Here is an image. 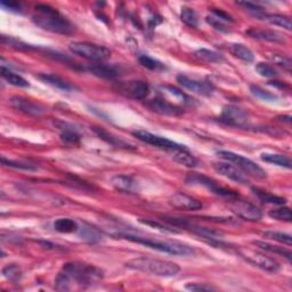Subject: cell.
I'll list each match as a JSON object with an SVG mask.
<instances>
[{
	"mask_svg": "<svg viewBox=\"0 0 292 292\" xmlns=\"http://www.w3.org/2000/svg\"><path fill=\"white\" fill-rule=\"evenodd\" d=\"M103 271L99 267L82 263H67L55 280L57 291L85 290L95 285L103 279Z\"/></svg>",
	"mask_w": 292,
	"mask_h": 292,
	"instance_id": "obj_1",
	"label": "cell"
},
{
	"mask_svg": "<svg viewBox=\"0 0 292 292\" xmlns=\"http://www.w3.org/2000/svg\"><path fill=\"white\" fill-rule=\"evenodd\" d=\"M32 22L45 31L58 35H71L74 31V25L64 17L56 9L48 5H37L36 14L32 15Z\"/></svg>",
	"mask_w": 292,
	"mask_h": 292,
	"instance_id": "obj_2",
	"label": "cell"
},
{
	"mask_svg": "<svg viewBox=\"0 0 292 292\" xmlns=\"http://www.w3.org/2000/svg\"><path fill=\"white\" fill-rule=\"evenodd\" d=\"M126 266L131 270L146 273V274L160 276V277H171L177 275L180 267L173 262L162 261V259L138 257L126 263Z\"/></svg>",
	"mask_w": 292,
	"mask_h": 292,
	"instance_id": "obj_3",
	"label": "cell"
},
{
	"mask_svg": "<svg viewBox=\"0 0 292 292\" xmlns=\"http://www.w3.org/2000/svg\"><path fill=\"white\" fill-rule=\"evenodd\" d=\"M114 236H120V238L132 241V242L140 243L145 245L147 248L157 250V251L174 254V256H191L194 252V249L187 244L176 242V241H162L155 240L152 238H145V236L133 235L127 233L114 234Z\"/></svg>",
	"mask_w": 292,
	"mask_h": 292,
	"instance_id": "obj_4",
	"label": "cell"
},
{
	"mask_svg": "<svg viewBox=\"0 0 292 292\" xmlns=\"http://www.w3.org/2000/svg\"><path fill=\"white\" fill-rule=\"evenodd\" d=\"M217 155L230 162V164H234V166L238 167L241 171H243L248 177L250 176V177L257 179H265L267 177L266 171L261 166H258L256 162L243 155L236 154V153L231 151H219L217 152Z\"/></svg>",
	"mask_w": 292,
	"mask_h": 292,
	"instance_id": "obj_5",
	"label": "cell"
},
{
	"mask_svg": "<svg viewBox=\"0 0 292 292\" xmlns=\"http://www.w3.org/2000/svg\"><path fill=\"white\" fill-rule=\"evenodd\" d=\"M69 48L73 54L82 58L89 59V61L103 62L111 56L109 48L101 45L87 43V41H76V43L70 44Z\"/></svg>",
	"mask_w": 292,
	"mask_h": 292,
	"instance_id": "obj_6",
	"label": "cell"
},
{
	"mask_svg": "<svg viewBox=\"0 0 292 292\" xmlns=\"http://www.w3.org/2000/svg\"><path fill=\"white\" fill-rule=\"evenodd\" d=\"M230 201L231 202L229 207L231 211L240 217V218L248 221H258L263 218L262 210L258 207L252 205V203L240 200L239 197L230 199Z\"/></svg>",
	"mask_w": 292,
	"mask_h": 292,
	"instance_id": "obj_7",
	"label": "cell"
},
{
	"mask_svg": "<svg viewBox=\"0 0 292 292\" xmlns=\"http://www.w3.org/2000/svg\"><path fill=\"white\" fill-rule=\"evenodd\" d=\"M186 183L188 185H197V186L206 187L207 189H209L210 192L217 194V196L229 198V200L230 199L239 197L235 192L230 191V189L220 186V185L217 184L214 179L200 174H189L186 177Z\"/></svg>",
	"mask_w": 292,
	"mask_h": 292,
	"instance_id": "obj_8",
	"label": "cell"
},
{
	"mask_svg": "<svg viewBox=\"0 0 292 292\" xmlns=\"http://www.w3.org/2000/svg\"><path fill=\"white\" fill-rule=\"evenodd\" d=\"M239 254L242 257L244 261L252 264L253 266L261 268L262 271L272 273L275 274L280 271L279 263L275 262L274 259L265 256V254L251 251V250H239Z\"/></svg>",
	"mask_w": 292,
	"mask_h": 292,
	"instance_id": "obj_9",
	"label": "cell"
},
{
	"mask_svg": "<svg viewBox=\"0 0 292 292\" xmlns=\"http://www.w3.org/2000/svg\"><path fill=\"white\" fill-rule=\"evenodd\" d=\"M134 136H135L137 140L142 141L143 143H146L148 145H152L157 148H161V150H166V151H176V150H180V148H184V145H180L178 143H175L170 140H167L165 137L157 136L152 134L150 132H145V131H137L134 133Z\"/></svg>",
	"mask_w": 292,
	"mask_h": 292,
	"instance_id": "obj_10",
	"label": "cell"
},
{
	"mask_svg": "<svg viewBox=\"0 0 292 292\" xmlns=\"http://www.w3.org/2000/svg\"><path fill=\"white\" fill-rule=\"evenodd\" d=\"M219 121L232 127H244L249 121V114L247 111L238 106L229 105L221 111Z\"/></svg>",
	"mask_w": 292,
	"mask_h": 292,
	"instance_id": "obj_11",
	"label": "cell"
},
{
	"mask_svg": "<svg viewBox=\"0 0 292 292\" xmlns=\"http://www.w3.org/2000/svg\"><path fill=\"white\" fill-rule=\"evenodd\" d=\"M9 103H11L13 108L17 110L18 112L31 115V117H39V115L46 113V111H47V109H46L44 105L38 103V102H34L21 96L12 97Z\"/></svg>",
	"mask_w": 292,
	"mask_h": 292,
	"instance_id": "obj_12",
	"label": "cell"
},
{
	"mask_svg": "<svg viewBox=\"0 0 292 292\" xmlns=\"http://www.w3.org/2000/svg\"><path fill=\"white\" fill-rule=\"evenodd\" d=\"M212 167H214L216 173H218L219 175L224 176V177L233 180L235 183L241 185L249 184L248 176L245 175L243 171H241L236 166L231 165L230 162H216Z\"/></svg>",
	"mask_w": 292,
	"mask_h": 292,
	"instance_id": "obj_13",
	"label": "cell"
},
{
	"mask_svg": "<svg viewBox=\"0 0 292 292\" xmlns=\"http://www.w3.org/2000/svg\"><path fill=\"white\" fill-rule=\"evenodd\" d=\"M119 90L133 100L142 101L145 100L150 94V86L146 82L141 80L129 81L124 83H120Z\"/></svg>",
	"mask_w": 292,
	"mask_h": 292,
	"instance_id": "obj_14",
	"label": "cell"
},
{
	"mask_svg": "<svg viewBox=\"0 0 292 292\" xmlns=\"http://www.w3.org/2000/svg\"><path fill=\"white\" fill-rule=\"evenodd\" d=\"M177 81L185 89L196 92L198 95L211 96L212 92H214V87H212L209 82L197 80V79H192L189 77L183 76V74L177 77Z\"/></svg>",
	"mask_w": 292,
	"mask_h": 292,
	"instance_id": "obj_15",
	"label": "cell"
},
{
	"mask_svg": "<svg viewBox=\"0 0 292 292\" xmlns=\"http://www.w3.org/2000/svg\"><path fill=\"white\" fill-rule=\"evenodd\" d=\"M168 202L171 207L179 210L197 211L202 209V203L200 201L182 192L173 194V196L169 198Z\"/></svg>",
	"mask_w": 292,
	"mask_h": 292,
	"instance_id": "obj_16",
	"label": "cell"
},
{
	"mask_svg": "<svg viewBox=\"0 0 292 292\" xmlns=\"http://www.w3.org/2000/svg\"><path fill=\"white\" fill-rule=\"evenodd\" d=\"M146 106L152 111V112H155L160 115H166V117H178V115L184 113V111L180 106L169 103L168 101L161 99H155L150 101L146 104Z\"/></svg>",
	"mask_w": 292,
	"mask_h": 292,
	"instance_id": "obj_17",
	"label": "cell"
},
{
	"mask_svg": "<svg viewBox=\"0 0 292 292\" xmlns=\"http://www.w3.org/2000/svg\"><path fill=\"white\" fill-rule=\"evenodd\" d=\"M111 185L121 193L136 194L138 193V184L131 176L118 175L111 178Z\"/></svg>",
	"mask_w": 292,
	"mask_h": 292,
	"instance_id": "obj_18",
	"label": "cell"
},
{
	"mask_svg": "<svg viewBox=\"0 0 292 292\" xmlns=\"http://www.w3.org/2000/svg\"><path fill=\"white\" fill-rule=\"evenodd\" d=\"M87 70L94 76L104 79H114L121 74V68L110 66V64H94V66L87 68Z\"/></svg>",
	"mask_w": 292,
	"mask_h": 292,
	"instance_id": "obj_19",
	"label": "cell"
},
{
	"mask_svg": "<svg viewBox=\"0 0 292 292\" xmlns=\"http://www.w3.org/2000/svg\"><path fill=\"white\" fill-rule=\"evenodd\" d=\"M247 34L254 39L265 40V41H270V43H275V44H284L285 43L284 36L280 34V32L274 31V30L251 29V30H249Z\"/></svg>",
	"mask_w": 292,
	"mask_h": 292,
	"instance_id": "obj_20",
	"label": "cell"
},
{
	"mask_svg": "<svg viewBox=\"0 0 292 292\" xmlns=\"http://www.w3.org/2000/svg\"><path fill=\"white\" fill-rule=\"evenodd\" d=\"M254 16H256L258 20H263L267 23H270V24L284 27L285 30H291V27H292L290 18L283 15H279V14H266L263 12V13L254 14Z\"/></svg>",
	"mask_w": 292,
	"mask_h": 292,
	"instance_id": "obj_21",
	"label": "cell"
},
{
	"mask_svg": "<svg viewBox=\"0 0 292 292\" xmlns=\"http://www.w3.org/2000/svg\"><path fill=\"white\" fill-rule=\"evenodd\" d=\"M94 132L97 136H99L101 140H103L104 142L108 143L111 146L118 147V148H124V150H131V148H134L131 144L128 143L123 142L122 140H120L119 137L112 135V134L108 133L104 129L102 128H94Z\"/></svg>",
	"mask_w": 292,
	"mask_h": 292,
	"instance_id": "obj_22",
	"label": "cell"
},
{
	"mask_svg": "<svg viewBox=\"0 0 292 292\" xmlns=\"http://www.w3.org/2000/svg\"><path fill=\"white\" fill-rule=\"evenodd\" d=\"M173 157L176 162H178L179 165H183L188 168H194L197 167L199 161L192 153H189L186 147L180 148V150L173 151Z\"/></svg>",
	"mask_w": 292,
	"mask_h": 292,
	"instance_id": "obj_23",
	"label": "cell"
},
{
	"mask_svg": "<svg viewBox=\"0 0 292 292\" xmlns=\"http://www.w3.org/2000/svg\"><path fill=\"white\" fill-rule=\"evenodd\" d=\"M252 192L254 196L259 199V200H262L265 203H271V205H276V206H284L286 202L284 198L274 196V194H272L267 191H264V189H261L258 187H253Z\"/></svg>",
	"mask_w": 292,
	"mask_h": 292,
	"instance_id": "obj_24",
	"label": "cell"
},
{
	"mask_svg": "<svg viewBox=\"0 0 292 292\" xmlns=\"http://www.w3.org/2000/svg\"><path fill=\"white\" fill-rule=\"evenodd\" d=\"M252 244L256 245V247L259 249L265 250V251L275 253V254H277V256L285 257L286 259H288V261H290L291 259V256H292L291 251L288 249H284L283 247H277V245H273V244H270L267 242H264V241H253Z\"/></svg>",
	"mask_w": 292,
	"mask_h": 292,
	"instance_id": "obj_25",
	"label": "cell"
},
{
	"mask_svg": "<svg viewBox=\"0 0 292 292\" xmlns=\"http://www.w3.org/2000/svg\"><path fill=\"white\" fill-rule=\"evenodd\" d=\"M2 77L12 86L23 88L30 86L29 82H27L24 78L21 77L20 74L11 71L9 69L5 68V66H2Z\"/></svg>",
	"mask_w": 292,
	"mask_h": 292,
	"instance_id": "obj_26",
	"label": "cell"
},
{
	"mask_svg": "<svg viewBox=\"0 0 292 292\" xmlns=\"http://www.w3.org/2000/svg\"><path fill=\"white\" fill-rule=\"evenodd\" d=\"M262 160L268 162V164L284 167V168H288V169H290L292 167L290 157L283 154H276V153H263Z\"/></svg>",
	"mask_w": 292,
	"mask_h": 292,
	"instance_id": "obj_27",
	"label": "cell"
},
{
	"mask_svg": "<svg viewBox=\"0 0 292 292\" xmlns=\"http://www.w3.org/2000/svg\"><path fill=\"white\" fill-rule=\"evenodd\" d=\"M230 50L235 57H238L239 59H241V61L252 62L254 59V54L252 53V50L242 44L232 45Z\"/></svg>",
	"mask_w": 292,
	"mask_h": 292,
	"instance_id": "obj_28",
	"label": "cell"
},
{
	"mask_svg": "<svg viewBox=\"0 0 292 292\" xmlns=\"http://www.w3.org/2000/svg\"><path fill=\"white\" fill-rule=\"evenodd\" d=\"M54 229L55 231L59 232V233L70 234V233H76V232H78L79 226L77 224V221H74L73 219L59 218L54 221Z\"/></svg>",
	"mask_w": 292,
	"mask_h": 292,
	"instance_id": "obj_29",
	"label": "cell"
},
{
	"mask_svg": "<svg viewBox=\"0 0 292 292\" xmlns=\"http://www.w3.org/2000/svg\"><path fill=\"white\" fill-rule=\"evenodd\" d=\"M39 79H41L45 83H48V85L53 86V87H56L58 89H62V90H72L73 87L70 85V83L67 82L66 80H63L57 76H54V74H40Z\"/></svg>",
	"mask_w": 292,
	"mask_h": 292,
	"instance_id": "obj_30",
	"label": "cell"
},
{
	"mask_svg": "<svg viewBox=\"0 0 292 292\" xmlns=\"http://www.w3.org/2000/svg\"><path fill=\"white\" fill-rule=\"evenodd\" d=\"M194 56L206 63H219L222 61V59H224L221 56V54L214 52V50L203 49V48L197 50V52L194 53Z\"/></svg>",
	"mask_w": 292,
	"mask_h": 292,
	"instance_id": "obj_31",
	"label": "cell"
},
{
	"mask_svg": "<svg viewBox=\"0 0 292 292\" xmlns=\"http://www.w3.org/2000/svg\"><path fill=\"white\" fill-rule=\"evenodd\" d=\"M264 238H267L273 241H276V242L290 245L292 244V238L291 235L288 233H283V232H276V231H267L263 233Z\"/></svg>",
	"mask_w": 292,
	"mask_h": 292,
	"instance_id": "obj_32",
	"label": "cell"
},
{
	"mask_svg": "<svg viewBox=\"0 0 292 292\" xmlns=\"http://www.w3.org/2000/svg\"><path fill=\"white\" fill-rule=\"evenodd\" d=\"M180 20H182L185 24L189 27H198L199 25V18L198 14L193 8L184 7L182 13H180Z\"/></svg>",
	"mask_w": 292,
	"mask_h": 292,
	"instance_id": "obj_33",
	"label": "cell"
},
{
	"mask_svg": "<svg viewBox=\"0 0 292 292\" xmlns=\"http://www.w3.org/2000/svg\"><path fill=\"white\" fill-rule=\"evenodd\" d=\"M2 164L9 168L14 169H20V170H26V171H36L38 170V167L34 164H29V162H22V161H15V160H9L6 157H2Z\"/></svg>",
	"mask_w": 292,
	"mask_h": 292,
	"instance_id": "obj_34",
	"label": "cell"
},
{
	"mask_svg": "<svg viewBox=\"0 0 292 292\" xmlns=\"http://www.w3.org/2000/svg\"><path fill=\"white\" fill-rule=\"evenodd\" d=\"M3 275L12 282H18L22 277V271L16 264H9L3 270Z\"/></svg>",
	"mask_w": 292,
	"mask_h": 292,
	"instance_id": "obj_35",
	"label": "cell"
},
{
	"mask_svg": "<svg viewBox=\"0 0 292 292\" xmlns=\"http://www.w3.org/2000/svg\"><path fill=\"white\" fill-rule=\"evenodd\" d=\"M270 217L273 219L280 220V221H291L292 219V214L291 210L289 208L286 207H282V208H277V209H274L270 211Z\"/></svg>",
	"mask_w": 292,
	"mask_h": 292,
	"instance_id": "obj_36",
	"label": "cell"
},
{
	"mask_svg": "<svg viewBox=\"0 0 292 292\" xmlns=\"http://www.w3.org/2000/svg\"><path fill=\"white\" fill-rule=\"evenodd\" d=\"M250 90H251V94L259 100H263V101H266V102H274L277 100L276 95L272 94V92L267 91V90H264L263 88L258 87V86H251Z\"/></svg>",
	"mask_w": 292,
	"mask_h": 292,
	"instance_id": "obj_37",
	"label": "cell"
},
{
	"mask_svg": "<svg viewBox=\"0 0 292 292\" xmlns=\"http://www.w3.org/2000/svg\"><path fill=\"white\" fill-rule=\"evenodd\" d=\"M138 61H140L142 67L148 69V70L154 71V70L164 69V64L159 61H156V59L154 58L147 56V55H142V56H140V58H138Z\"/></svg>",
	"mask_w": 292,
	"mask_h": 292,
	"instance_id": "obj_38",
	"label": "cell"
},
{
	"mask_svg": "<svg viewBox=\"0 0 292 292\" xmlns=\"http://www.w3.org/2000/svg\"><path fill=\"white\" fill-rule=\"evenodd\" d=\"M256 71L261 74L262 77L265 78H276L279 76V72L275 70L274 67L267 63H258L256 66Z\"/></svg>",
	"mask_w": 292,
	"mask_h": 292,
	"instance_id": "obj_39",
	"label": "cell"
},
{
	"mask_svg": "<svg viewBox=\"0 0 292 292\" xmlns=\"http://www.w3.org/2000/svg\"><path fill=\"white\" fill-rule=\"evenodd\" d=\"M268 57H270L271 61L274 64H277V66L285 69L288 72H291L292 62L289 57L284 56V55H280V54H270L268 55Z\"/></svg>",
	"mask_w": 292,
	"mask_h": 292,
	"instance_id": "obj_40",
	"label": "cell"
},
{
	"mask_svg": "<svg viewBox=\"0 0 292 292\" xmlns=\"http://www.w3.org/2000/svg\"><path fill=\"white\" fill-rule=\"evenodd\" d=\"M164 89L168 92L169 95L174 96L175 99H177L178 101L183 102L184 104H191L192 103L193 100L189 99L186 94H184V92L182 90H179L178 88L173 87V86H166V87H164Z\"/></svg>",
	"mask_w": 292,
	"mask_h": 292,
	"instance_id": "obj_41",
	"label": "cell"
},
{
	"mask_svg": "<svg viewBox=\"0 0 292 292\" xmlns=\"http://www.w3.org/2000/svg\"><path fill=\"white\" fill-rule=\"evenodd\" d=\"M61 138L63 142L68 144H78L80 142V135L74 131V129H64L61 134Z\"/></svg>",
	"mask_w": 292,
	"mask_h": 292,
	"instance_id": "obj_42",
	"label": "cell"
},
{
	"mask_svg": "<svg viewBox=\"0 0 292 292\" xmlns=\"http://www.w3.org/2000/svg\"><path fill=\"white\" fill-rule=\"evenodd\" d=\"M81 236L85 240H87L88 242H91V243H94V242H96V241H99L101 239L100 234L97 233V232L94 229H90V227H86V229H82Z\"/></svg>",
	"mask_w": 292,
	"mask_h": 292,
	"instance_id": "obj_43",
	"label": "cell"
},
{
	"mask_svg": "<svg viewBox=\"0 0 292 292\" xmlns=\"http://www.w3.org/2000/svg\"><path fill=\"white\" fill-rule=\"evenodd\" d=\"M206 21H207L208 23H209V24H210L211 26H214L216 30H218V31H220V32H229V27H226L225 23L222 22V21H220L219 18L215 17L214 15L208 16Z\"/></svg>",
	"mask_w": 292,
	"mask_h": 292,
	"instance_id": "obj_44",
	"label": "cell"
},
{
	"mask_svg": "<svg viewBox=\"0 0 292 292\" xmlns=\"http://www.w3.org/2000/svg\"><path fill=\"white\" fill-rule=\"evenodd\" d=\"M2 7L11 11L14 13H20L21 12V5L14 2H2Z\"/></svg>",
	"mask_w": 292,
	"mask_h": 292,
	"instance_id": "obj_45",
	"label": "cell"
},
{
	"mask_svg": "<svg viewBox=\"0 0 292 292\" xmlns=\"http://www.w3.org/2000/svg\"><path fill=\"white\" fill-rule=\"evenodd\" d=\"M212 15H214L215 17H217V18H219L220 21H222V22H234V20L233 18H232L229 14H226L225 12H222V11H218V9H214V11H212Z\"/></svg>",
	"mask_w": 292,
	"mask_h": 292,
	"instance_id": "obj_46",
	"label": "cell"
},
{
	"mask_svg": "<svg viewBox=\"0 0 292 292\" xmlns=\"http://www.w3.org/2000/svg\"><path fill=\"white\" fill-rule=\"evenodd\" d=\"M186 289L191 290V291H212V290H215L214 288H211V286H209V285H202V284H198V283L187 284Z\"/></svg>",
	"mask_w": 292,
	"mask_h": 292,
	"instance_id": "obj_47",
	"label": "cell"
}]
</instances>
